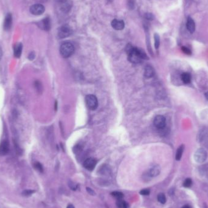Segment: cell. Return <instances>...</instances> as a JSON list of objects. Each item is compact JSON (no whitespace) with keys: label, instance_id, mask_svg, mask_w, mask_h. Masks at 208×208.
Masks as SVG:
<instances>
[{"label":"cell","instance_id":"cell-4","mask_svg":"<svg viewBox=\"0 0 208 208\" xmlns=\"http://www.w3.org/2000/svg\"><path fill=\"white\" fill-rule=\"evenodd\" d=\"M207 158V152L203 149H199L197 150L194 154V159L198 163H202Z\"/></svg>","mask_w":208,"mask_h":208},{"label":"cell","instance_id":"cell-25","mask_svg":"<svg viewBox=\"0 0 208 208\" xmlns=\"http://www.w3.org/2000/svg\"><path fill=\"white\" fill-rule=\"evenodd\" d=\"M155 38V47L156 49H158L160 44V38L158 34H155L154 36Z\"/></svg>","mask_w":208,"mask_h":208},{"label":"cell","instance_id":"cell-20","mask_svg":"<svg viewBox=\"0 0 208 208\" xmlns=\"http://www.w3.org/2000/svg\"><path fill=\"white\" fill-rule=\"evenodd\" d=\"M116 206L118 208H128V204L122 199L117 200Z\"/></svg>","mask_w":208,"mask_h":208},{"label":"cell","instance_id":"cell-26","mask_svg":"<svg viewBox=\"0 0 208 208\" xmlns=\"http://www.w3.org/2000/svg\"><path fill=\"white\" fill-rule=\"evenodd\" d=\"M192 184V181L191 178H187L183 183V186L185 188H190Z\"/></svg>","mask_w":208,"mask_h":208},{"label":"cell","instance_id":"cell-9","mask_svg":"<svg viewBox=\"0 0 208 208\" xmlns=\"http://www.w3.org/2000/svg\"><path fill=\"white\" fill-rule=\"evenodd\" d=\"M9 144L8 141H4L0 144V156H5L9 153Z\"/></svg>","mask_w":208,"mask_h":208},{"label":"cell","instance_id":"cell-7","mask_svg":"<svg viewBox=\"0 0 208 208\" xmlns=\"http://www.w3.org/2000/svg\"><path fill=\"white\" fill-rule=\"evenodd\" d=\"M45 10V7L40 4H34L30 7V13L34 15H40L44 13Z\"/></svg>","mask_w":208,"mask_h":208},{"label":"cell","instance_id":"cell-21","mask_svg":"<svg viewBox=\"0 0 208 208\" xmlns=\"http://www.w3.org/2000/svg\"><path fill=\"white\" fill-rule=\"evenodd\" d=\"M112 195L113 196H114L115 198H116L117 200H120L122 199L124 197V194L121 192H119V191H114L113 192H112Z\"/></svg>","mask_w":208,"mask_h":208},{"label":"cell","instance_id":"cell-29","mask_svg":"<svg viewBox=\"0 0 208 208\" xmlns=\"http://www.w3.org/2000/svg\"><path fill=\"white\" fill-rule=\"evenodd\" d=\"M139 193L142 195H149L150 194V191L149 189H142Z\"/></svg>","mask_w":208,"mask_h":208},{"label":"cell","instance_id":"cell-6","mask_svg":"<svg viewBox=\"0 0 208 208\" xmlns=\"http://www.w3.org/2000/svg\"><path fill=\"white\" fill-rule=\"evenodd\" d=\"M153 124L155 127L158 129H163L166 125V118L163 116L158 115L155 117L153 120Z\"/></svg>","mask_w":208,"mask_h":208},{"label":"cell","instance_id":"cell-37","mask_svg":"<svg viewBox=\"0 0 208 208\" xmlns=\"http://www.w3.org/2000/svg\"><path fill=\"white\" fill-rule=\"evenodd\" d=\"M55 109L56 110H57V102L56 101V102H55Z\"/></svg>","mask_w":208,"mask_h":208},{"label":"cell","instance_id":"cell-18","mask_svg":"<svg viewBox=\"0 0 208 208\" xmlns=\"http://www.w3.org/2000/svg\"><path fill=\"white\" fill-rule=\"evenodd\" d=\"M181 78L182 81L184 83L188 84V83H189L191 82V75H190V74H189L188 72H184V73H183L181 74Z\"/></svg>","mask_w":208,"mask_h":208},{"label":"cell","instance_id":"cell-8","mask_svg":"<svg viewBox=\"0 0 208 208\" xmlns=\"http://www.w3.org/2000/svg\"><path fill=\"white\" fill-rule=\"evenodd\" d=\"M97 164V161L94 158H89L85 160L83 162V167L88 170H93Z\"/></svg>","mask_w":208,"mask_h":208},{"label":"cell","instance_id":"cell-23","mask_svg":"<svg viewBox=\"0 0 208 208\" xmlns=\"http://www.w3.org/2000/svg\"><path fill=\"white\" fill-rule=\"evenodd\" d=\"M34 86L36 90L37 91L38 93H41L42 90H43V87H42V85L41 83V82L38 80H36L34 82Z\"/></svg>","mask_w":208,"mask_h":208},{"label":"cell","instance_id":"cell-24","mask_svg":"<svg viewBox=\"0 0 208 208\" xmlns=\"http://www.w3.org/2000/svg\"><path fill=\"white\" fill-rule=\"evenodd\" d=\"M34 168L38 170L40 172H43V166L41 165V164L39 162H36L34 164Z\"/></svg>","mask_w":208,"mask_h":208},{"label":"cell","instance_id":"cell-16","mask_svg":"<svg viewBox=\"0 0 208 208\" xmlns=\"http://www.w3.org/2000/svg\"><path fill=\"white\" fill-rule=\"evenodd\" d=\"M23 50V45L21 43H18L15 46L14 48V56L17 58H20Z\"/></svg>","mask_w":208,"mask_h":208},{"label":"cell","instance_id":"cell-11","mask_svg":"<svg viewBox=\"0 0 208 208\" xmlns=\"http://www.w3.org/2000/svg\"><path fill=\"white\" fill-rule=\"evenodd\" d=\"M39 27L45 30H49L51 29V21L48 17L44 18L39 22Z\"/></svg>","mask_w":208,"mask_h":208},{"label":"cell","instance_id":"cell-15","mask_svg":"<svg viewBox=\"0 0 208 208\" xmlns=\"http://www.w3.org/2000/svg\"><path fill=\"white\" fill-rule=\"evenodd\" d=\"M161 171L160 167L158 166L152 167L149 171V175L151 177H155L158 176Z\"/></svg>","mask_w":208,"mask_h":208},{"label":"cell","instance_id":"cell-14","mask_svg":"<svg viewBox=\"0 0 208 208\" xmlns=\"http://www.w3.org/2000/svg\"><path fill=\"white\" fill-rule=\"evenodd\" d=\"M155 71L153 68L150 65H147L145 68V71H144V75L146 78L150 79L154 75Z\"/></svg>","mask_w":208,"mask_h":208},{"label":"cell","instance_id":"cell-5","mask_svg":"<svg viewBox=\"0 0 208 208\" xmlns=\"http://www.w3.org/2000/svg\"><path fill=\"white\" fill-rule=\"evenodd\" d=\"M72 29L68 25L62 26L58 31V37L60 38H65L68 37L72 34Z\"/></svg>","mask_w":208,"mask_h":208},{"label":"cell","instance_id":"cell-3","mask_svg":"<svg viewBox=\"0 0 208 208\" xmlns=\"http://www.w3.org/2000/svg\"><path fill=\"white\" fill-rule=\"evenodd\" d=\"M85 103L91 110H95L98 107V101L97 97L93 94H88L85 97Z\"/></svg>","mask_w":208,"mask_h":208},{"label":"cell","instance_id":"cell-35","mask_svg":"<svg viewBox=\"0 0 208 208\" xmlns=\"http://www.w3.org/2000/svg\"><path fill=\"white\" fill-rule=\"evenodd\" d=\"M2 55H3L2 49H1V47H0V60H1V57H2Z\"/></svg>","mask_w":208,"mask_h":208},{"label":"cell","instance_id":"cell-22","mask_svg":"<svg viewBox=\"0 0 208 208\" xmlns=\"http://www.w3.org/2000/svg\"><path fill=\"white\" fill-rule=\"evenodd\" d=\"M157 199L159 203L161 204H165L166 202V197L164 194L160 193L158 194L157 196Z\"/></svg>","mask_w":208,"mask_h":208},{"label":"cell","instance_id":"cell-34","mask_svg":"<svg viewBox=\"0 0 208 208\" xmlns=\"http://www.w3.org/2000/svg\"><path fill=\"white\" fill-rule=\"evenodd\" d=\"M67 208H75V207H74V206L72 204H69L67 206Z\"/></svg>","mask_w":208,"mask_h":208},{"label":"cell","instance_id":"cell-31","mask_svg":"<svg viewBox=\"0 0 208 208\" xmlns=\"http://www.w3.org/2000/svg\"><path fill=\"white\" fill-rule=\"evenodd\" d=\"M86 191H87V192L90 195H96V193H95V192L91 189V188H88V187H87L86 188Z\"/></svg>","mask_w":208,"mask_h":208},{"label":"cell","instance_id":"cell-19","mask_svg":"<svg viewBox=\"0 0 208 208\" xmlns=\"http://www.w3.org/2000/svg\"><path fill=\"white\" fill-rule=\"evenodd\" d=\"M184 146L181 145V146H180L178 147V149H177V153H176V156H175V159L177 161H180L183 155V153L184 151Z\"/></svg>","mask_w":208,"mask_h":208},{"label":"cell","instance_id":"cell-33","mask_svg":"<svg viewBox=\"0 0 208 208\" xmlns=\"http://www.w3.org/2000/svg\"><path fill=\"white\" fill-rule=\"evenodd\" d=\"M145 17H146V19H147V20H153V14H149V13L146 14V15H145Z\"/></svg>","mask_w":208,"mask_h":208},{"label":"cell","instance_id":"cell-12","mask_svg":"<svg viewBox=\"0 0 208 208\" xmlns=\"http://www.w3.org/2000/svg\"><path fill=\"white\" fill-rule=\"evenodd\" d=\"M12 15L10 14H7V15L6 16L4 21V29L6 30H8L10 29L11 26H12Z\"/></svg>","mask_w":208,"mask_h":208},{"label":"cell","instance_id":"cell-27","mask_svg":"<svg viewBox=\"0 0 208 208\" xmlns=\"http://www.w3.org/2000/svg\"><path fill=\"white\" fill-rule=\"evenodd\" d=\"M36 191L34 190H30V189H28V190H25L23 192H22V195L25 196H29L30 195H32L33 194L35 193Z\"/></svg>","mask_w":208,"mask_h":208},{"label":"cell","instance_id":"cell-17","mask_svg":"<svg viewBox=\"0 0 208 208\" xmlns=\"http://www.w3.org/2000/svg\"><path fill=\"white\" fill-rule=\"evenodd\" d=\"M71 4L69 0H63V1L62 2V5H61L62 10L63 11V12H67L71 9Z\"/></svg>","mask_w":208,"mask_h":208},{"label":"cell","instance_id":"cell-2","mask_svg":"<svg viewBox=\"0 0 208 208\" xmlns=\"http://www.w3.org/2000/svg\"><path fill=\"white\" fill-rule=\"evenodd\" d=\"M74 46L72 43L65 42L60 46V53L63 57L68 58L74 54Z\"/></svg>","mask_w":208,"mask_h":208},{"label":"cell","instance_id":"cell-36","mask_svg":"<svg viewBox=\"0 0 208 208\" xmlns=\"http://www.w3.org/2000/svg\"><path fill=\"white\" fill-rule=\"evenodd\" d=\"M182 208H192L191 206L189 205H188V204H186V205H184V206H183Z\"/></svg>","mask_w":208,"mask_h":208},{"label":"cell","instance_id":"cell-13","mask_svg":"<svg viewBox=\"0 0 208 208\" xmlns=\"http://www.w3.org/2000/svg\"><path fill=\"white\" fill-rule=\"evenodd\" d=\"M186 28H187L188 31L191 34L194 33L195 30V24L193 19L191 17H189L186 23Z\"/></svg>","mask_w":208,"mask_h":208},{"label":"cell","instance_id":"cell-28","mask_svg":"<svg viewBox=\"0 0 208 208\" xmlns=\"http://www.w3.org/2000/svg\"><path fill=\"white\" fill-rule=\"evenodd\" d=\"M68 186H69L70 188L72 191H76L77 189H78V184H75V183H74L71 181H70L68 182Z\"/></svg>","mask_w":208,"mask_h":208},{"label":"cell","instance_id":"cell-10","mask_svg":"<svg viewBox=\"0 0 208 208\" xmlns=\"http://www.w3.org/2000/svg\"><path fill=\"white\" fill-rule=\"evenodd\" d=\"M112 26L115 30H122L124 28L125 24H124V22L122 20L115 19V20H113L112 22Z\"/></svg>","mask_w":208,"mask_h":208},{"label":"cell","instance_id":"cell-32","mask_svg":"<svg viewBox=\"0 0 208 208\" xmlns=\"http://www.w3.org/2000/svg\"><path fill=\"white\" fill-rule=\"evenodd\" d=\"M35 57H36L35 53H34V52H30V53L29 54L28 59H29L30 60H34V59H35Z\"/></svg>","mask_w":208,"mask_h":208},{"label":"cell","instance_id":"cell-1","mask_svg":"<svg viewBox=\"0 0 208 208\" xmlns=\"http://www.w3.org/2000/svg\"><path fill=\"white\" fill-rule=\"evenodd\" d=\"M126 52L128 54V60L132 63L138 64L147 57L146 53L139 48L133 47L131 45H128L126 47Z\"/></svg>","mask_w":208,"mask_h":208},{"label":"cell","instance_id":"cell-38","mask_svg":"<svg viewBox=\"0 0 208 208\" xmlns=\"http://www.w3.org/2000/svg\"><path fill=\"white\" fill-rule=\"evenodd\" d=\"M205 97H206V98L207 99V100L208 101V91L205 93Z\"/></svg>","mask_w":208,"mask_h":208},{"label":"cell","instance_id":"cell-30","mask_svg":"<svg viewBox=\"0 0 208 208\" xmlns=\"http://www.w3.org/2000/svg\"><path fill=\"white\" fill-rule=\"evenodd\" d=\"M181 49H182L183 52H184V53H185V54H188V55H190V54H191V50H190L189 48H186V47H185V46L182 47Z\"/></svg>","mask_w":208,"mask_h":208}]
</instances>
